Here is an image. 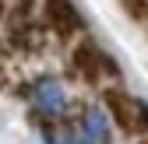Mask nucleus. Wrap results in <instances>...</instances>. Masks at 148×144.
Instances as JSON below:
<instances>
[{
    "instance_id": "0eeeda50",
    "label": "nucleus",
    "mask_w": 148,
    "mask_h": 144,
    "mask_svg": "<svg viewBox=\"0 0 148 144\" xmlns=\"http://www.w3.org/2000/svg\"><path fill=\"white\" fill-rule=\"evenodd\" d=\"M0 56H4V46H0Z\"/></svg>"
},
{
    "instance_id": "20e7f679",
    "label": "nucleus",
    "mask_w": 148,
    "mask_h": 144,
    "mask_svg": "<svg viewBox=\"0 0 148 144\" xmlns=\"http://www.w3.org/2000/svg\"><path fill=\"white\" fill-rule=\"evenodd\" d=\"M39 98H42L46 109H64V92H60V84H53V81H46V84H42Z\"/></svg>"
},
{
    "instance_id": "f257e3e1",
    "label": "nucleus",
    "mask_w": 148,
    "mask_h": 144,
    "mask_svg": "<svg viewBox=\"0 0 148 144\" xmlns=\"http://www.w3.org/2000/svg\"><path fill=\"white\" fill-rule=\"evenodd\" d=\"M42 14H46V25L60 39H71V35L85 32V18H81L74 0H42Z\"/></svg>"
},
{
    "instance_id": "7ed1b4c3",
    "label": "nucleus",
    "mask_w": 148,
    "mask_h": 144,
    "mask_svg": "<svg viewBox=\"0 0 148 144\" xmlns=\"http://www.w3.org/2000/svg\"><path fill=\"white\" fill-rule=\"evenodd\" d=\"M106 109L113 116V123L123 130V134H138V102L131 95H123L120 88H106Z\"/></svg>"
},
{
    "instance_id": "423d86ee",
    "label": "nucleus",
    "mask_w": 148,
    "mask_h": 144,
    "mask_svg": "<svg viewBox=\"0 0 148 144\" xmlns=\"http://www.w3.org/2000/svg\"><path fill=\"white\" fill-rule=\"evenodd\" d=\"M4 14H7V4H4V0H0V18H4Z\"/></svg>"
},
{
    "instance_id": "f03ea898",
    "label": "nucleus",
    "mask_w": 148,
    "mask_h": 144,
    "mask_svg": "<svg viewBox=\"0 0 148 144\" xmlns=\"http://www.w3.org/2000/svg\"><path fill=\"white\" fill-rule=\"evenodd\" d=\"M74 67H78V74H81L88 84H99L106 70H109V74L116 70L113 63H109V56H106L99 46H92V42H81L78 49H74Z\"/></svg>"
},
{
    "instance_id": "39448f33",
    "label": "nucleus",
    "mask_w": 148,
    "mask_h": 144,
    "mask_svg": "<svg viewBox=\"0 0 148 144\" xmlns=\"http://www.w3.org/2000/svg\"><path fill=\"white\" fill-rule=\"evenodd\" d=\"M123 7L131 18H148V0H123Z\"/></svg>"
}]
</instances>
